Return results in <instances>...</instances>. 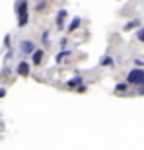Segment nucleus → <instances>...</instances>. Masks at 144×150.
Listing matches in <instances>:
<instances>
[{"label":"nucleus","instance_id":"nucleus-3","mask_svg":"<svg viewBox=\"0 0 144 150\" xmlns=\"http://www.w3.org/2000/svg\"><path fill=\"white\" fill-rule=\"evenodd\" d=\"M35 49H37V47H35V43L31 39H22V41H20V51H22L23 55H31Z\"/></svg>","mask_w":144,"mask_h":150},{"label":"nucleus","instance_id":"nucleus-10","mask_svg":"<svg viewBox=\"0 0 144 150\" xmlns=\"http://www.w3.org/2000/svg\"><path fill=\"white\" fill-rule=\"evenodd\" d=\"M140 28V20H133V22L125 23V28H123V31H133V29Z\"/></svg>","mask_w":144,"mask_h":150},{"label":"nucleus","instance_id":"nucleus-8","mask_svg":"<svg viewBox=\"0 0 144 150\" xmlns=\"http://www.w3.org/2000/svg\"><path fill=\"white\" fill-rule=\"evenodd\" d=\"M82 82H84L82 76H74L72 80H68V82H66V88H80V86H82Z\"/></svg>","mask_w":144,"mask_h":150},{"label":"nucleus","instance_id":"nucleus-14","mask_svg":"<svg viewBox=\"0 0 144 150\" xmlns=\"http://www.w3.org/2000/svg\"><path fill=\"white\" fill-rule=\"evenodd\" d=\"M136 37H138L140 41L144 43V28H138V31H136Z\"/></svg>","mask_w":144,"mask_h":150},{"label":"nucleus","instance_id":"nucleus-2","mask_svg":"<svg viewBox=\"0 0 144 150\" xmlns=\"http://www.w3.org/2000/svg\"><path fill=\"white\" fill-rule=\"evenodd\" d=\"M127 82L133 86H144V68L142 67H134L127 72Z\"/></svg>","mask_w":144,"mask_h":150},{"label":"nucleus","instance_id":"nucleus-17","mask_svg":"<svg viewBox=\"0 0 144 150\" xmlns=\"http://www.w3.org/2000/svg\"><path fill=\"white\" fill-rule=\"evenodd\" d=\"M134 64H136V67H144V61L142 59H134Z\"/></svg>","mask_w":144,"mask_h":150},{"label":"nucleus","instance_id":"nucleus-18","mask_svg":"<svg viewBox=\"0 0 144 150\" xmlns=\"http://www.w3.org/2000/svg\"><path fill=\"white\" fill-rule=\"evenodd\" d=\"M6 96V88H0V98H4Z\"/></svg>","mask_w":144,"mask_h":150},{"label":"nucleus","instance_id":"nucleus-6","mask_svg":"<svg viewBox=\"0 0 144 150\" xmlns=\"http://www.w3.org/2000/svg\"><path fill=\"white\" fill-rule=\"evenodd\" d=\"M66 16H68V12H66V10H59V12H56V28H59V29L64 28Z\"/></svg>","mask_w":144,"mask_h":150},{"label":"nucleus","instance_id":"nucleus-11","mask_svg":"<svg viewBox=\"0 0 144 150\" xmlns=\"http://www.w3.org/2000/svg\"><path fill=\"white\" fill-rule=\"evenodd\" d=\"M100 67H115V57H103L100 61Z\"/></svg>","mask_w":144,"mask_h":150},{"label":"nucleus","instance_id":"nucleus-7","mask_svg":"<svg viewBox=\"0 0 144 150\" xmlns=\"http://www.w3.org/2000/svg\"><path fill=\"white\" fill-rule=\"evenodd\" d=\"M80 23H82V18L76 16V18H74V20L70 22V25H68V29H66V33H74V31L80 28Z\"/></svg>","mask_w":144,"mask_h":150},{"label":"nucleus","instance_id":"nucleus-12","mask_svg":"<svg viewBox=\"0 0 144 150\" xmlns=\"http://www.w3.org/2000/svg\"><path fill=\"white\" fill-rule=\"evenodd\" d=\"M127 86H128V82H125V84H117V86H115V94H121V92H127Z\"/></svg>","mask_w":144,"mask_h":150},{"label":"nucleus","instance_id":"nucleus-16","mask_svg":"<svg viewBox=\"0 0 144 150\" xmlns=\"http://www.w3.org/2000/svg\"><path fill=\"white\" fill-rule=\"evenodd\" d=\"M66 45H68V39L66 37H61V49H64Z\"/></svg>","mask_w":144,"mask_h":150},{"label":"nucleus","instance_id":"nucleus-15","mask_svg":"<svg viewBox=\"0 0 144 150\" xmlns=\"http://www.w3.org/2000/svg\"><path fill=\"white\" fill-rule=\"evenodd\" d=\"M4 49H10V35L4 37Z\"/></svg>","mask_w":144,"mask_h":150},{"label":"nucleus","instance_id":"nucleus-5","mask_svg":"<svg viewBox=\"0 0 144 150\" xmlns=\"http://www.w3.org/2000/svg\"><path fill=\"white\" fill-rule=\"evenodd\" d=\"M43 49H35L33 53H31V62H33L35 67H39V64H41V62H43Z\"/></svg>","mask_w":144,"mask_h":150},{"label":"nucleus","instance_id":"nucleus-4","mask_svg":"<svg viewBox=\"0 0 144 150\" xmlns=\"http://www.w3.org/2000/svg\"><path fill=\"white\" fill-rule=\"evenodd\" d=\"M29 67H31V62H28V61H20V62H18V67H16L18 76L28 78V76H29Z\"/></svg>","mask_w":144,"mask_h":150},{"label":"nucleus","instance_id":"nucleus-1","mask_svg":"<svg viewBox=\"0 0 144 150\" xmlns=\"http://www.w3.org/2000/svg\"><path fill=\"white\" fill-rule=\"evenodd\" d=\"M16 16H18V28H25L29 22V2L18 0L16 2Z\"/></svg>","mask_w":144,"mask_h":150},{"label":"nucleus","instance_id":"nucleus-13","mask_svg":"<svg viewBox=\"0 0 144 150\" xmlns=\"http://www.w3.org/2000/svg\"><path fill=\"white\" fill-rule=\"evenodd\" d=\"M49 37H51V35H49V29H45V31H43V35H41V39H43V45H47V43H49Z\"/></svg>","mask_w":144,"mask_h":150},{"label":"nucleus","instance_id":"nucleus-9","mask_svg":"<svg viewBox=\"0 0 144 150\" xmlns=\"http://www.w3.org/2000/svg\"><path fill=\"white\" fill-rule=\"evenodd\" d=\"M70 55H72V51H70V49H61V53L55 57V61H56V62H62L64 59H66V57H70Z\"/></svg>","mask_w":144,"mask_h":150}]
</instances>
